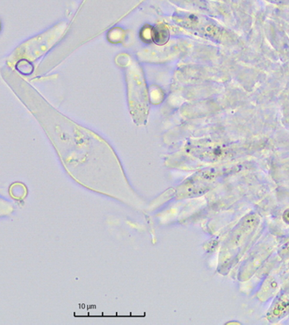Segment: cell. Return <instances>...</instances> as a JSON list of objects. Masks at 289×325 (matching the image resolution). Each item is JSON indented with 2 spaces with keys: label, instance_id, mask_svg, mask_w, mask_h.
Returning <instances> with one entry per match:
<instances>
[{
  "label": "cell",
  "instance_id": "6da1fadb",
  "mask_svg": "<svg viewBox=\"0 0 289 325\" xmlns=\"http://www.w3.org/2000/svg\"><path fill=\"white\" fill-rule=\"evenodd\" d=\"M170 32L166 25L158 24L152 29V40L157 45H164L169 41Z\"/></svg>",
  "mask_w": 289,
  "mask_h": 325
}]
</instances>
